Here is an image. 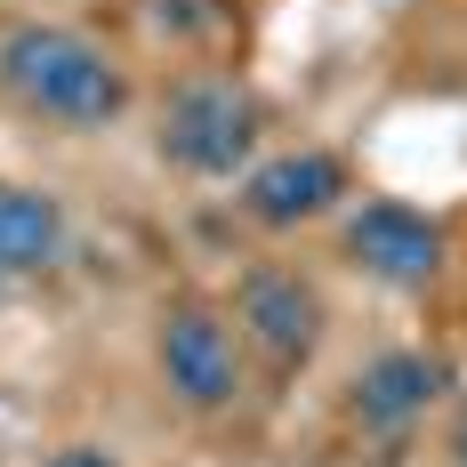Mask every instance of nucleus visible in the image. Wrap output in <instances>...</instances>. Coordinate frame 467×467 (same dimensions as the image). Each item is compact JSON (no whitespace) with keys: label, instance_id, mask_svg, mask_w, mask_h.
<instances>
[{"label":"nucleus","instance_id":"obj_3","mask_svg":"<svg viewBox=\"0 0 467 467\" xmlns=\"http://www.w3.org/2000/svg\"><path fill=\"white\" fill-rule=\"evenodd\" d=\"M153 363H161V387L193 403V411H226L234 395H242V355H234V330L218 306H202V298H178V306H161V323H153Z\"/></svg>","mask_w":467,"mask_h":467},{"label":"nucleus","instance_id":"obj_6","mask_svg":"<svg viewBox=\"0 0 467 467\" xmlns=\"http://www.w3.org/2000/svg\"><path fill=\"white\" fill-rule=\"evenodd\" d=\"M338 193H347V170L323 145H290V153H266V161L242 170V210L258 226H306V218H323Z\"/></svg>","mask_w":467,"mask_h":467},{"label":"nucleus","instance_id":"obj_2","mask_svg":"<svg viewBox=\"0 0 467 467\" xmlns=\"http://www.w3.org/2000/svg\"><path fill=\"white\" fill-rule=\"evenodd\" d=\"M258 130H266V105H258L250 81H234V73H193V81H178L170 105H161V161L186 170V178H234V170H250Z\"/></svg>","mask_w":467,"mask_h":467},{"label":"nucleus","instance_id":"obj_9","mask_svg":"<svg viewBox=\"0 0 467 467\" xmlns=\"http://www.w3.org/2000/svg\"><path fill=\"white\" fill-rule=\"evenodd\" d=\"M48 467H121L105 443H65V451H48Z\"/></svg>","mask_w":467,"mask_h":467},{"label":"nucleus","instance_id":"obj_5","mask_svg":"<svg viewBox=\"0 0 467 467\" xmlns=\"http://www.w3.org/2000/svg\"><path fill=\"white\" fill-rule=\"evenodd\" d=\"M234 323L250 330V347L275 371H306L315 347H323V298H315V282L282 275V266H258L234 290Z\"/></svg>","mask_w":467,"mask_h":467},{"label":"nucleus","instance_id":"obj_8","mask_svg":"<svg viewBox=\"0 0 467 467\" xmlns=\"http://www.w3.org/2000/svg\"><path fill=\"white\" fill-rule=\"evenodd\" d=\"M65 202L41 186H0V282H25V275H48L65 258Z\"/></svg>","mask_w":467,"mask_h":467},{"label":"nucleus","instance_id":"obj_1","mask_svg":"<svg viewBox=\"0 0 467 467\" xmlns=\"http://www.w3.org/2000/svg\"><path fill=\"white\" fill-rule=\"evenodd\" d=\"M0 89L57 130H105L130 105V73L73 25H8L0 33Z\"/></svg>","mask_w":467,"mask_h":467},{"label":"nucleus","instance_id":"obj_4","mask_svg":"<svg viewBox=\"0 0 467 467\" xmlns=\"http://www.w3.org/2000/svg\"><path fill=\"white\" fill-rule=\"evenodd\" d=\"M443 250H451L443 226L427 210H411V202H363L347 218V258L387 290H427L443 275Z\"/></svg>","mask_w":467,"mask_h":467},{"label":"nucleus","instance_id":"obj_7","mask_svg":"<svg viewBox=\"0 0 467 467\" xmlns=\"http://www.w3.org/2000/svg\"><path fill=\"white\" fill-rule=\"evenodd\" d=\"M443 387H451V371H443V355H420V347H387V355H371L363 371H355V395H347V411L363 427H379V435H403V427H420L435 403H443Z\"/></svg>","mask_w":467,"mask_h":467},{"label":"nucleus","instance_id":"obj_10","mask_svg":"<svg viewBox=\"0 0 467 467\" xmlns=\"http://www.w3.org/2000/svg\"><path fill=\"white\" fill-rule=\"evenodd\" d=\"M451 460L467 467V411H460V427H451Z\"/></svg>","mask_w":467,"mask_h":467}]
</instances>
